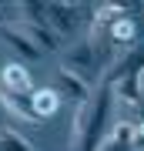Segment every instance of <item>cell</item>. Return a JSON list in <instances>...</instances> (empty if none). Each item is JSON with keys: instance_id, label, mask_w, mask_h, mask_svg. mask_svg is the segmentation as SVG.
Wrapping results in <instances>:
<instances>
[{"instance_id": "obj_13", "label": "cell", "mask_w": 144, "mask_h": 151, "mask_svg": "<svg viewBox=\"0 0 144 151\" xmlns=\"http://www.w3.org/2000/svg\"><path fill=\"white\" fill-rule=\"evenodd\" d=\"M0 151H37V148H34L30 141H24L17 131L4 128V131H0Z\"/></svg>"}, {"instance_id": "obj_11", "label": "cell", "mask_w": 144, "mask_h": 151, "mask_svg": "<svg viewBox=\"0 0 144 151\" xmlns=\"http://www.w3.org/2000/svg\"><path fill=\"white\" fill-rule=\"evenodd\" d=\"M111 87H114V94H117L121 101H131L134 108H141V97H144V74H141V77H124V81L111 84Z\"/></svg>"}, {"instance_id": "obj_8", "label": "cell", "mask_w": 144, "mask_h": 151, "mask_svg": "<svg viewBox=\"0 0 144 151\" xmlns=\"http://www.w3.org/2000/svg\"><path fill=\"white\" fill-rule=\"evenodd\" d=\"M30 104H34V114H37L40 121H47V118H54L57 108H60V94L54 91V87H44V91H34V94H30Z\"/></svg>"}, {"instance_id": "obj_9", "label": "cell", "mask_w": 144, "mask_h": 151, "mask_svg": "<svg viewBox=\"0 0 144 151\" xmlns=\"http://www.w3.org/2000/svg\"><path fill=\"white\" fill-rule=\"evenodd\" d=\"M60 84H64V91L74 97L77 104H87V101H91V87H87V81L80 74H74L70 67H60Z\"/></svg>"}, {"instance_id": "obj_6", "label": "cell", "mask_w": 144, "mask_h": 151, "mask_svg": "<svg viewBox=\"0 0 144 151\" xmlns=\"http://www.w3.org/2000/svg\"><path fill=\"white\" fill-rule=\"evenodd\" d=\"M20 30H24L34 44H37L40 50H44V47H47V50H57V47H60V34L54 30L50 24H27V20H24Z\"/></svg>"}, {"instance_id": "obj_2", "label": "cell", "mask_w": 144, "mask_h": 151, "mask_svg": "<svg viewBox=\"0 0 144 151\" xmlns=\"http://www.w3.org/2000/svg\"><path fill=\"white\" fill-rule=\"evenodd\" d=\"M91 17V7L84 4H47V20L57 34H74Z\"/></svg>"}, {"instance_id": "obj_5", "label": "cell", "mask_w": 144, "mask_h": 151, "mask_svg": "<svg viewBox=\"0 0 144 151\" xmlns=\"http://www.w3.org/2000/svg\"><path fill=\"white\" fill-rule=\"evenodd\" d=\"M134 141H138V124L121 121V124H114V131L104 138L101 151H131V145H134Z\"/></svg>"}, {"instance_id": "obj_3", "label": "cell", "mask_w": 144, "mask_h": 151, "mask_svg": "<svg viewBox=\"0 0 144 151\" xmlns=\"http://www.w3.org/2000/svg\"><path fill=\"white\" fill-rule=\"evenodd\" d=\"M101 47H97V40H80L74 50H70V70L80 77H91L97 67H101Z\"/></svg>"}, {"instance_id": "obj_4", "label": "cell", "mask_w": 144, "mask_h": 151, "mask_svg": "<svg viewBox=\"0 0 144 151\" xmlns=\"http://www.w3.org/2000/svg\"><path fill=\"white\" fill-rule=\"evenodd\" d=\"M0 91H10V94H34L27 67H20V64H7L4 70H0Z\"/></svg>"}, {"instance_id": "obj_1", "label": "cell", "mask_w": 144, "mask_h": 151, "mask_svg": "<svg viewBox=\"0 0 144 151\" xmlns=\"http://www.w3.org/2000/svg\"><path fill=\"white\" fill-rule=\"evenodd\" d=\"M111 101H114V87L104 84L87 104H80V111L74 114V124H70L77 151H101L104 128H107V118H111Z\"/></svg>"}, {"instance_id": "obj_14", "label": "cell", "mask_w": 144, "mask_h": 151, "mask_svg": "<svg viewBox=\"0 0 144 151\" xmlns=\"http://www.w3.org/2000/svg\"><path fill=\"white\" fill-rule=\"evenodd\" d=\"M138 141H144V121L138 124Z\"/></svg>"}, {"instance_id": "obj_10", "label": "cell", "mask_w": 144, "mask_h": 151, "mask_svg": "<svg viewBox=\"0 0 144 151\" xmlns=\"http://www.w3.org/2000/svg\"><path fill=\"white\" fill-rule=\"evenodd\" d=\"M0 104H4L10 114H20L24 121H40L34 114V104H30V94H10V91H0Z\"/></svg>"}, {"instance_id": "obj_7", "label": "cell", "mask_w": 144, "mask_h": 151, "mask_svg": "<svg viewBox=\"0 0 144 151\" xmlns=\"http://www.w3.org/2000/svg\"><path fill=\"white\" fill-rule=\"evenodd\" d=\"M0 40H7V44L17 50V54L27 57V60H40V47H37L30 37H27V34H17L14 27H0Z\"/></svg>"}, {"instance_id": "obj_12", "label": "cell", "mask_w": 144, "mask_h": 151, "mask_svg": "<svg viewBox=\"0 0 144 151\" xmlns=\"http://www.w3.org/2000/svg\"><path fill=\"white\" fill-rule=\"evenodd\" d=\"M107 34H111V40L117 44V47H124V44H134L138 40V24H134V17H121V20H114L111 27H107Z\"/></svg>"}]
</instances>
